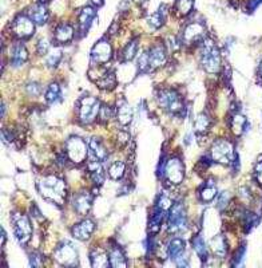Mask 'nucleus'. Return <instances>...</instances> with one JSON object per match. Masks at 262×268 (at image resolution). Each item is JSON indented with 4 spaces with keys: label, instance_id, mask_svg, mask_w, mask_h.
<instances>
[{
    "label": "nucleus",
    "instance_id": "1",
    "mask_svg": "<svg viewBox=\"0 0 262 268\" xmlns=\"http://www.w3.org/2000/svg\"><path fill=\"white\" fill-rule=\"evenodd\" d=\"M36 188L47 201L56 204V206H63L67 198L66 182L54 174L39 178L36 182Z\"/></svg>",
    "mask_w": 262,
    "mask_h": 268
},
{
    "label": "nucleus",
    "instance_id": "2",
    "mask_svg": "<svg viewBox=\"0 0 262 268\" xmlns=\"http://www.w3.org/2000/svg\"><path fill=\"white\" fill-rule=\"evenodd\" d=\"M166 60L167 54L165 46L155 44L149 51H145L143 54H141L139 60H138V66H139L141 72H150L162 67L163 64H166Z\"/></svg>",
    "mask_w": 262,
    "mask_h": 268
},
{
    "label": "nucleus",
    "instance_id": "3",
    "mask_svg": "<svg viewBox=\"0 0 262 268\" xmlns=\"http://www.w3.org/2000/svg\"><path fill=\"white\" fill-rule=\"evenodd\" d=\"M201 63L205 72L209 74H218L221 70V52L217 44L210 38L204 40L202 46V55H201Z\"/></svg>",
    "mask_w": 262,
    "mask_h": 268
},
{
    "label": "nucleus",
    "instance_id": "4",
    "mask_svg": "<svg viewBox=\"0 0 262 268\" xmlns=\"http://www.w3.org/2000/svg\"><path fill=\"white\" fill-rule=\"evenodd\" d=\"M100 112V102L98 98L92 96H83L80 100L79 104V112H78V117H79L80 124L83 125H88L91 122L95 121V118L98 117V114Z\"/></svg>",
    "mask_w": 262,
    "mask_h": 268
},
{
    "label": "nucleus",
    "instance_id": "5",
    "mask_svg": "<svg viewBox=\"0 0 262 268\" xmlns=\"http://www.w3.org/2000/svg\"><path fill=\"white\" fill-rule=\"evenodd\" d=\"M237 154L234 153L233 144L228 140H216L210 149V158L224 165L233 162Z\"/></svg>",
    "mask_w": 262,
    "mask_h": 268
},
{
    "label": "nucleus",
    "instance_id": "6",
    "mask_svg": "<svg viewBox=\"0 0 262 268\" xmlns=\"http://www.w3.org/2000/svg\"><path fill=\"white\" fill-rule=\"evenodd\" d=\"M66 154L68 161L74 164H82L86 161L88 154V148L83 138L78 136H72L67 140L66 144Z\"/></svg>",
    "mask_w": 262,
    "mask_h": 268
},
{
    "label": "nucleus",
    "instance_id": "7",
    "mask_svg": "<svg viewBox=\"0 0 262 268\" xmlns=\"http://www.w3.org/2000/svg\"><path fill=\"white\" fill-rule=\"evenodd\" d=\"M12 228L15 238L19 240L20 244L28 243L32 234V226L29 222V218L25 214H15L12 216Z\"/></svg>",
    "mask_w": 262,
    "mask_h": 268
},
{
    "label": "nucleus",
    "instance_id": "8",
    "mask_svg": "<svg viewBox=\"0 0 262 268\" xmlns=\"http://www.w3.org/2000/svg\"><path fill=\"white\" fill-rule=\"evenodd\" d=\"M158 102L161 108H163L170 113H179L183 110L182 98L175 90L165 88L158 92Z\"/></svg>",
    "mask_w": 262,
    "mask_h": 268
},
{
    "label": "nucleus",
    "instance_id": "9",
    "mask_svg": "<svg viewBox=\"0 0 262 268\" xmlns=\"http://www.w3.org/2000/svg\"><path fill=\"white\" fill-rule=\"evenodd\" d=\"M11 30H12L13 36H16L17 39H28L35 32V23L29 18V15L20 14L12 22Z\"/></svg>",
    "mask_w": 262,
    "mask_h": 268
},
{
    "label": "nucleus",
    "instance_id": "10",
    "mask_svg": "<svg viewBox=\"0 0 262 268\" xmlns=\"http://www.w3.org/2000/svg\"><path fill=\"white\" fill-rule=\"evenodd\" d=\"M186 226V210L182 204H173L167 214V228L170 232H179Z\"/></svg>",
    "mask_w": 262,
    "mask_h": 268
},
{
    "label": "nucleus",
    "instance_id": "11",
    "mask_svg": "<svg viewBox=\"0 0 262 268\" xmlns=\"http://www.w3.org/2000/svg\"><path fill=\"white\" fill-rule=\"evenodd\" d=\"M163 172H165V177L170 184L179 185L185 178V168H183L182 161L177 157L170 158L165 164L163 168Z\"/></svg>",
    "mask_w": 262,
    "mask_h": 268
},
{
    "label": "nucleus",
    "instance_id": "12",
    "mask_svg": "<svg viewBox=\"0 0 262 268\" xmlns=\"http://www.w3.org/2000/svg\"><path fill=\"white\" fill-rule=\"evenodd\" d=\"M90 78L100 88H104V90H112L117 86L115 72L112 70H107V68H92L90 72Z\"/></svg>",
    "mask_w": 262,
    "mask_h": 268
},
{
    "label": "nucleus",
    "instance_id": "13",
    "mask_svg": "<svg viewBox=\"0 0 262 268\" xmlns=\"http://www.w3.org/2000/svg\"><path fill=\"white\" fill-rule=\"evenodd\" d=\"M55 260L62 266L66 267H75L78 264V254L74 246L70 243L62 244L58 250L55 251Z\"/></svg>",
    "mask_w": 262,
    "mask_h": 268
},
{
    "label": "nucleus",
    "instance_id": "14",
    "mask_svg": "<svg viewBox=\"0 0 262 268\" xmlns=\"http://www.w3.org/2000/svg\"><path fill=\"white\" fill-rule=\"evenodd\" d=\"M205 36V26L202 23L194 22L186 26V28L182 32V40L185 44L190 46L194 43H198Z\"/></svg>",
    "mask_w": 262,
    "mask_h": 268
},
{
    "label": "nucleus",
    "instance_id": "15",
    "mask_svg": "<svg viewBox=\"0 0 262 268\" xmlns=\"http://www.w3.org/2000/svg\"><path fill=\"white\" fill-rule=\"evenodd\" d=\"M112 58V46L107 40H99L91 50V60L95 64L107 63Z\"/></svg>",
    "mask_w": 262,
    "mask_h": 268
},
{
    "label": "nucleus",
    "instance_id": "16",
    "mask_svg": "<svg viewBox=\"0 0 262 268\" xmlns=\"http://www.w3.org/2000/svg\"><path fill=\"white\" fill-rule=\"evenodd\" d=\"M72 206H74L76 214H87L91 210L92 206V196L91 193L87 190H82V192L76 193L72 200Z\"/></svg>",
    "mask_w": 262,
    "mask_h": 268
},
{
    "label": "nucleus",
    "instance_id": "17",
    "mask_svg": "<svg viewBox=\"0 0 262 268\" xmlns=\"http://www.w3.org/2000/svg\"><path fill=\"white\" fill-rule=\"evenodd\" d=\"M94 230H95V224H94L92 220H88L87 218V220H83V222L75 224L72 226L71 232H72V236H74L75 239L87 240L90 239V236L92 234Z\"/></svg>",
    "mask_w": 262,
    "mask_h": 268
},
{
    "label": "nucleus",
    "instance_id": "18",
    "mask_svg": "<svg viewBox=\"0 0 262 268\" xmlns=\"http://www.w3.org/2000/svg\"><path fill=\"white\" fill-rule=\"evenodd\" d=\"M29 18L32 19L33 23L35 24H39V26H43L46 24L47 20H48V10H47V7L44 6V3H36V4H33L31 8H29Z\"/></svg>",
    "mask_w": 262,
    "mask_h": 268
},
{
    "label": "nucleus",
    "instance_id": "19",
    "mask_svg": "<svg viewBox=\"0 0 262 268\" xmlns=\"http://www.w3.org/2000/svg\"><path fill=\"white\" fill-rule=\"evenodd\" d=\"M117 118L119 124L123 126L129 125L131 120H133V109H131V106L129 105V102L123 100V98H119V100H118Z\"/></svg>",
    "mask_w": 262,
    "mask_h": 268
},
{
    "label": "nucleus",
    "instance_id": "20",
    "mask_svg": "<svg viewBox=\"0 0 262 268\" xmlns=\"http://www.w3.org/2000/svg\"><path fill=\"white\" fill-rule=\"evenodd\" d=\"M95 8L94 7H84L80 10L79 16H78V24H79V32H87L88 28L91 27V23L95 18Z\"/></svg>",
    "mask_w": 262,
    "mask_h": 268
},
{
    "label": "nucleus",
    "instance_id": "21",
    "mask_svg": "<svg viewBox=\"0 0 262 268\" xmlns=\"http://www.w3.org/2000/svg\"><path fill=\"white\" fill-rule=\"evenodd\" d=\"M55 40L56 43H62V44H66V43L71 42V39L74 38V28L72 26L67 24V23H63V24L58 26L54 32Z\"/></svg>",
    "mask_w": 262,
    "mask_h": 268
},
{
    "label": "nucleus",
    "instance_id": "22",
    "mask_svg": "<svg viewBox=\"0 0 262 268\" xmlns=\"http://www.w3.org/2000/svg\"><path fill=\"white\" fill-rule=\"evenodd\" d=\"M28 60V51L23 44L13 46L11 51V64L13 67H21Z\"/></svg>",
    "mask_w": 262,
    "mask_h": 268
},
{
    "label": "nucleus",
    "instance_id": "23",
    "mask_svg": "<svg viewBox=\"0 0 262 268\" xmlns=\"http://www.w3.org/2000/svg\"><path fill=\"white\" fill-rule=\"evenodd\" d=\"M88 173H90V177H91V180L95 182L96 185H102L104 182V178H106V174H104L103 166H102V164L100 161H90L88 162Z\"/></svg>",
    "mask_w": 262,
    "mask_h": 268
},
{
    "label": "nucleus",
    "instance_id": "24",
    "mask_svg": "<svg viewBox=\"0 0 262 268\" xmlns=\"http://www.w3.org/2000/svg\"><path fill=\"white\" fill-rule=\"evenodd\" d=\"M185 251H186L185 242L182 239H179V238H174L169 243V247H167V254L173 260H177L185 256Z\"/></svg>",
    "mask_w": 262,
    "mask_h": 268
},
{
    "label": "nucleus",
    "instance_id": "25",
    "mask_svg": "<svg viewBox=\"0 0 262 268\" xmlns=\"http://www.w3.org/2000/svg\"><path fill=\"white\" fill-rule=\"evenodd\" d=\"M90 263L92 267L100 268V267H108L110 266V259H108L107 254L100 250V248H95L92 250L90 254Z\"/></svg>",
    "mask_w": 262,
    "mask_h": 268
},
{
    "label": "nucleus",
    "instance_id": "26",
    "mask_svg": "<svg viewBox=\"0 0 262 268\" xmlns=\"http://www.w3.org/2000/svg\"><path fill=\"white\" fill-rule=\"evenodd\" d=\"M230 129L236 136H241L248 130V121H246L245 116L240 113L233 114L232 121H230Z\"/></svg>",
    "mask_w": 262,
    "mask_h": 268
},
{
    "label": "nucleus",
    "instance_id": "27",
    "mask_svg": "<svg viewBox=\"0 0 262 268\" xmlns=\"http://www.w3.org/2000/svg\"><path fill=\"white\" fill-rule=\"evenodd\" d=\"M88 148H90V153L92 154V157L98 161H104V160L107 158V150H106V148L103 146V144L100 142L98 138H92L88 144Z\"/></svg>",
    "mask_w": 262,
    "mask_h": 268
},
{
    "label": "nucleus",
    "instance_id": "28",
    "mask_svg": "<svg viewBox=\"0 0 262 268\" xmlns=\"http://www.w3.org/2000/svg\"><path fill=\"white\" fill-rule=\"evenodd\" d=\"M210 248L212 251L214 252V255L218 256V258H224L226 256V252H228V246H226V240L222 234H218L216 238H213L212 242H210Z\"/></svg>",
    "mask_w": 262,
    "mask_h": 268
},
{
    "label": "nucleus",
    "instance_id": "29",
    "mask_svg": "<svg viewBox=\"0 0 262 268\" xmlns=\"http://www.w3.org/2000/svg\"><path fill=\"white\" fill-rule=\"evenodd\" d=\"M110 259V266L115 268H125L127 267V260L125 258V254L119 250V248H112L108 255Z\"/></svg>",
    "mask_w": 262,
    "mask_h": 268
},
{
    "label": "nucleus",
    "instance_id": "30",
    "mask_svg": "<svg viewBox=\"0 0 262 268\" xmlns=\"http://www.w3.org/2000/svg\"><path fill=\"white\" fill-rule=\"evenodd\" d=\"M167 19V7L165 6H161L158 8V11L155 14H153L149 19V24L154 28H159L165 24V22Z\"/></svg>",
    "mask_w": 262,
    "mask_h": 268
},
{
    "label": "nucleus",
    "instance_id": "31",
    "mask_svg": "<svg viewBox=\"0 0 262 268\" xmlns=\"http://www.w3.org/2000/svg\"><path fill=\"white\" fill-rule=\"evenodd\" d=\"M210 126H212V121H210V117L208 114L201 113L198 117L196 118V122H194V129L198 134H205L206 132L210 130Z\"/></svg>",
    "mask_w": 262,
    "mask_h": 268
},
{
    "label": "nucleus",
    "instance_id": "32",
    "mask_svg": "<svg viewBox=\"0 0 262 268\" xmlns=\"http://www.w3.org/2000/svg\"><path fill=\"white\" fill-rule=\"evenodd\" d=\"M217 186L213 184V181H208V184L205 185L204 188L201 189L200 192V198L201 201H204V202H210L217 197Z\"/></svg>",
    "mask_w": 262,
    "mask_h": 268
},
{
    "label": "nucleus",
    "instance_id": "33",
    "mask_svg": "<svg viewBox=\"0 0 262 268\" xmlns=\"http://www.w3.org/2000/svg\"><path fill=\"white\" fill-rule=\"evenodd\" d=\"M126 165L123 161H115L108 166V174L112 180H121L122 177L125 176Z\"/></svg>",
    "mask_w": 262,
    "mask_h": 268
},
{
    "label": "nucleus",
    "instance_id": "34",
    "mask_svg": "<svg viewBox=\"0 0 262 268\" xmlns=\"http://www.w3.org/2000/svg\"><path fill=\"white\" fill-rule=\"evenodd\" d=\"M193 247H194V251L197 252V255L200 256L201 259H208L209 250L208 247H206V244H205L204 239H202L201 236H196V238H194V240H193Z\"/></svg>",
    "mask_w": 262,
    "mask_h": 268
},
{
    "label": "nucleus",
    "instance_id": "35",
    "mask_svg": "<svg viewBox=\"0 0 262 268\" xmlns=\"http://www.w3.org/2000/svg\"><path fill=\"white\" fill-rule=\"evenodd\" d=\"M62 58V50L59 47H51V50L46 54V66L55 67Z\"/></svg>",
    "mask_w": 262,
    "mask_h": 268
},
{
    "label": "nucleus",
    "instance_id": "36",
    "mask_svg": "<svg viewBox=\"0 0 262 268\" xmlns=\"http://www.w3.org/2000/svg\"><path fill=\"white\" fill-rule=\"evenodd\" d=\"M60 96H62L60 86L58 84H52L47 88L46 100L48 104H56L58 100H60Z\"/></svg>",
    "mask_w": 262,
    "mask_h": 268
},
{
    "label": "nucleus",
    "instance_id": "37",
    "mask_svg": "<svg viewBox=\"0 0 262 268\" xmlns=\"http://www.w3.org/2000/svg\"><path fill=\"white\" fill-rule=\"evenodd\" d=\"M163 218H165V212L157 210V212L153 214V218H151V220H150L149 230L151 234H157V232H158L161 226H162Z\"/></svg>",
    "mask_w": 262,
    "mask_h": 268
},
{
    "label": "nucleus",
    "instance_id": "38",
    "mask_svg": "<svg viewBox=\"0 0 262 268\" xmlns=\"http://www.w3.org/2000/svg\"><path fill=\"white\" fill-rule=\"evenodd\" d=\"M194 7V0H177L175 2V10L179 15H187L192 12Z\"/></svg>",
    "mask_w": 262,
    "mask_h": 268
},
{
    "label": "nucleus",
    "instance_id": "39",
    "mask_svg": "<svg viewBox=\"0 0 262 268\" xmlns=\"http://www.w3.org/2000/svg\"><path fill=\"white\" fill-rule=\"evenodd\" d=\"M137 50H138V42L137 40H133L130 42L127 46L122 50V59L125 62H129L131 59H134V56L137 55Z\"/></svg>",
    "mask_w": 262,
    "mask_h": 268
},
{
    "label": "nucleus",
    "instance_id": "40",
    "mask_svg": "<svg viewBox=\"0 0 262 268\" xmlns=\"http://www.w3.org/2000/svg\"><path fill=\"white\" fill-rule=\"evenodd\" d=\"M173 206V201L169 196H166L165 193L159 194L158 200H157V206H155V210H162V212H167L170 210V208Z\"/></svg>",
    "mask_w": 262,
    "mask_h": 268
},
{
    "label": "nucleus",
    "instance_id": "41",
    "mask_svg": "<svg viewBox=\"0 0 262 268\" xmlns=\"http://www.w3.org/2000/svg\"><path fill=\"white\" fill-rule=\"evenodd\" d=\"M51 50V43L50 40L47 38H43L39 40V43L36 44V51H37V54H40V55H46L48 51Z\"/></svg>",
    "mask_w": 262,
    "mask_h": 268
},
{
    "label": "nucleus",
    "instance_id": "42",
    "mask_svg": "<svg viewBox=\"0 0 262 268\" xmlns=\"http://www.w3.org/2000/svg\"><path fill=\"white\" fill-rule=\"evenodd\" d=\"M99 116H100V120H102L103 122L108 121V120H111L112 116H114V109H112V108H110V106H107V105L100 106Z\"/></svg>",
    "mask_w": 262,
    "mask_h": 268
},
{
    "label": "nucleus",
    "instance_id": "43",
    "mask_svg": "<svg viewBox=\"0 0 262 268\" xmlns=\"http://www.w3.org/2000/svg\"><path fill=\"white\" fill-rule=\"evenodd\" d=\"M229 202H230V194L228 192H222L220 194V197H218V201H217V208L221 210H225Z\"/></svg>",
    "mask_w": 262,
    "mask_h": 268
},
{
    "label": "nucleus",
    "instance_id": "44",
    "mask_svg": "<svg viewBox=\"0 0 262 268\" xmlns=\"http://www.w3.org/2000/svg\"><path fill=\"white\" fill-rule=\"evenodd\" d=\"M254 178L257 180L258 184L262 185V157H260L254 166Z\"/></svg>",
    "mask_w": 262,
    "mask_h": 268
},
{
    "label": "nucleus",
    "instance_id": "45",
    "mask_svg": "<svg viewBox=\"0 0 262 268\" xmlns=\"http://www.w3.org/2000/svg\"><path fill=\"white\" fill-rule=\"evenodd\" d=\"M25 92H27V94H29L31 96H39V92H40V86L37 84H27Z\"/></svg>",
    "mask_w": 262,
    "mask_h": 268
},
{
    "label": "nucleus",
    "instance_id": "46",
    "mask_svg": "<svg viewBox=\"0 0 262 268\" xmlns=\"http://www.w3.org/2000/svg\"><path fill=\"white\" fill-rule=\"evenodd\" d=\"M244 255H245V247H241L238 248L237 254H236V256H234V262H233V266H241L242 260H244Z\"/></svg>",
    "mask_w": 262,
    "mask_h": 268
},
{
    "label": "nucleus",
    "instance_id": "47",
    "mask_svg": "<svg viewBox=\"0 0 262 268\" xmlns=\"http://www.w3.org/2000/svg\"><path fill=\"white\" fill-rule=\"evenodd\" d=\"M29 266L31 267H39V266H42V258L39 254H33L29 258Z\"/></svg>",
    "mask_w": 262,
    "mask_h": 268
},
{
    "label": "nucleus",
    "instance_id": "48",
    "mask_svg": "<svg viewBox=\"0 0 262 268\" xmlns=\"http://www.w3.org/2000/svg\"><path fill=\"white\" fill-rule=\"evenodd\" d=\"M130 136L129 133H126V132H121V133L118 134V142L121 144V145H126V144L129 142Z\"/></svg>",
    "mask_w": 262,
    "mask_h": 268
},
{
    "label": "nucleus",
    "instance_id": "49",
    "mask_svg": "<svg viewBox=\"0 0 262 268\" xmlns=\"http://www.w3.org/2000/svg\"><path fill=\"white\" fill-rule=\"evenodd\" d=\"M262 0H250L249 2V10L250 11H253V10L257 8V6L261 3Z\"/></svg>",
    "mask_w": 262,
    "mask_h": 268
},
{
    "label": "nucleus",
    "instance_id": "50",
    "mask_svg": "<svg viewBox=\"0 0 262 268\" xmlns=\"http://www.w3.org/2000/svg\"><path fill=\"white\" fill-rule=\"evenodd\" d=\"M31 214H32V216L35 218H42V214H40L39 210H36V206H32V208H31Z\"/></svg>",
    "mask_w": 262,
    "mask_h": 268
},
{
    "label": "nucleus",
    "instance_id": "51",
    "mask_svg": "<svg viewBox=\"0 0 262 268\" xmlns=\"http://www.w3.org/2000/svg\"><path fill=\"white\" fill-rule=\"evenodd\" d=\"M94 6H102L103 4V0H91Z\"/></svg>",
    "mask_w": 262,
    "mask_h": 268
},
{
    "label": "nucleus",
    "instance_id": "52",
    "mask_svg": "<svg viewBox=\"0 0 262 268\" xmlns=\"http://www.w3.org/2000/svg\"><path fill=\"white\" fill-rule=\"evenodd\" d=\"M4 239H5V234H4V230L1 228V247L4 246Z\"/></svg>",
    "mask_w": 262,
    "mask_h": 268
},
{
    "label": "nucleus",
    "instance_id": "53",
    "mask_svg": "<svg viewBox=\"0 0 262 268\" xmlns=\"http://www.w3.org/2000/svg\"><path fill=\"white\" fill-rule=\"evenodd\" d=\"M258 74H260V78H261V82H262V60H261V64H260V72H258Z\"/></svg>",
    "mask_w": 262,
    "mask_h": 268
},
{
    "label": "nucleus",
    "instance_id": "54",
    "mask_svg": "<svg viewBox=\"0 0 262 268\" xmlns=\"http://www.w3.org/2000/svg\"><path fill=\"white\" fill-rule=\"evenodd\" d=\"M4 108H5L4 104H1V117H4Z\"/></svg>",
    "mask_w": 262,
    "mask_h": 268
},
{
    "label": "nucleus",
    "instance_id": "55",
    "mask_svg": "<svg viewBox=\"0 0 262 268\" xmlns=\"http://www.w3.org/2000/svg\"><path fill=\"white\" fill-rule=\"evenodd\" d=\"M37 2H40V3H46L47 0H37Z\"/></svg>",
    "mask_w": 262,
    "mask_h": 268
}]
</instances>
